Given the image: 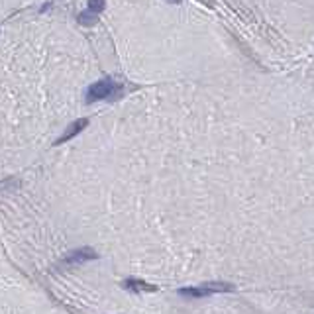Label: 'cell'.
Here are the masks:
<instances>
[{
  "mask_svg": "<svg viewBox=\"0 0 314 314\" xmlns=\"http://www.w3.org/2000/svg\"><path fill=\"white\" fill-rule=\"evenodd\" d=\"M236 287L232 283H224V281H210V283H202L200 287H187V289H179L181 297L187 298H204L210 295H218V293H234Z\"/></svg>",
  "mask_w": 314,
  "mask_h": 314,
  "instance_id": "cell-2",
  "label": "cell"
},
{
  "mask_svg": "<svg viewBox=\"0 0 314 314\" xmlns=\"http://www.w3.org/2000/svg\"><path fill=\"white\" fill-rule=\"evenodd\" d=\"M96 257H98L96 251H92L90 247H81V249L71 251L67 257H63L59 265H79V263H85V261H92Z\"/></svg>",
  "mask_w": 314,
  "mask_h": 314,
  "instance_id": "cell-3",
  "label": "cell"
},
{
  "mask_svg": "<svg viewBox=\"0 0 314 314\" xmlns=\"http://www.w3.org/2000/svg\"><path fill=\"white\" fill-rule=\"evenodd\" d=\"M88 124V120L87 118H81V120H75L65 132H63V136H59V140L55 141V145H59V143H65V141H69V140H73L81 130H85V126Z\"/></svg>",
  "mask_w": 314,
  "mask_h": 314,
  "instance_id": "cell-6",
  "label": "cell"
},
{
  "mask_svg": "<svg viewBox=\"0 0 314 314\" xmlns=\"http://www.w3.org/2000/svg\"><path fill=\"white\" fill-rule=\"evenodd\" d=\"M122 287L126 289V291H130V293H155L157 291V287H153V285H149V283H145V281H140V279H126V281H122Z\"/></svg>",
  "mask_w": 314,
  "mask_h": 314,
  "instance_id": "cell-5",
  "label": "cell"
},
{
  "mask_svg": "<svg viewBox=\"0 0 314 314\" xmlns=\"http://www.w3.org/2000/svg\"><path fill=\"white\" fill-rule=\"evenodd\" d=\"M106 8V4L104 2H90L81 14H79V24H83V26H94L96 24V18H98V14Z\"/></svg>",
  "mask_w": 314,
  "mask_h": 314,
  "instance_id": "cell-4",
  "label": "cell"
},
{
  "mask_svg": "<svg viewBox=\"0 0 314 314\" xmlns=\"http://www.w3.org/2000/svg\"><path fill=\"white\" fill-rule=\"evenodd\" d=\"M49 8H51V4H43V6H41V12H45V10H49Z\"/></svg>",
  "mask_w": 314,
  "mask_h": 314,
  "instance_id": "cell-7",
  "label": "cell"
},
{
  "mask_svg": "<svg viewBox=\"0 0 314 314\" xmlns=\"http://www.w3.org/2000/svg\"><path fill=\"white\" fill-rule=\"evenodd\" d=\"M122 92H124V85L122 83H118L114 79H102V81L92 83L87 88L85 102L87 104H94L98 100H112V98H118Z\"/></svg>",
  "mask_w": 314,
  "mask_h": 314,
  "instance_id": "cell-1",
  "label": "cell"
}]
</instances>
